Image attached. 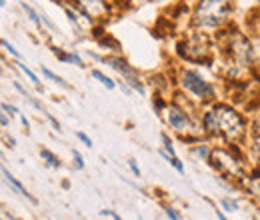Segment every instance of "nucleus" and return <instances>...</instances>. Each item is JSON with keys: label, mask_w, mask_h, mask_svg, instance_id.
<instances>
[{"label": "nucleus", "mask_w": 260, "mask_h": 220, "mask_svg": "<svg viewBox=\"0 0 260 220\" xmlns=\"http://www.w3.org/2000/svg\"><path fill=\"white\" fill-rule=\"evenodd\" d=\"M2 48H4L6 52H10V54H12L16 60H20V58H22V56H20V52H18V50H16V48H14V46H12V44H10L6 38H2Z\"/></svg>", "instance_id": "obj_23"}, {"label": "nucleus", "mask_w": 260, "mask_h": 220, "mask_svg": "<svg viewBox=\"0 0 260 220\" xmlns=\"http://www.w3.org/2000/svg\"><path fill=\"white\" fill-rule=\"evenodd\" d=\"M218 202H220L222 210H226V212H238L240 210V202L236 198H232V196H222Z\"/></svg>", "instance_id": "obj_14"}, {"label": "nucleus", "mask_w": 260, "mask_h": 220, "mask_svg": "<svg viewBox=\"0 0 260 220\" xmlns=\"http://www.w3.org/2000/svg\"><path fill=\"white\" fill-rule=\"evenodd\" d=\"M76 138H78V140H80V142H82V144H84L86 148H92V138H90V136H88L86 132L78 130V132H76Z\"/></svg>", "instance_id": "obj_25"}, {"label": "nucleus", "mask_w": 260, "mask_h": 220, "mask_svg": "<svg viewBox=\"0 0 260 220\" xmlns=\"http://www.w3.org/2000/svg\"><path fill=\"white\" fill-rule=\"evenodd\" d=\"M254 220H256V218H254Z\"/></svg>", "instance_id": "obj_37"}, {"label": "nucleus", "mask_w": 260, "mask_h": 220, "mask_svg": "<svg viewBox=\"0 0 260 220\" xmlns=\"http://www.w3.org/2000/svg\"><path fill=\"white\" fill-rule=\"evenodd\" d=\"M40 72H42V74H44V76H46L48 80H52V82H56L58 86H62V88H68V90L72 88V86H70V84L66 82L64 78H62V76H58V74H54V72H52L50 68H46V66H40Z\"/></svg>", "instance_id": "obj_12"}, {"label": "nucleus", "mask_w": 260, "mask_h": 220, "mask_svg": "<svg viewBox=\"0 0 260 220\" xmlns=\"http://www.w3.org/2000/svg\"><path fill=\"white\" fill-rule=\"evenodd\" d=\"M210 108H212L214 118H216L218 140L222 144L244 146L246 138L250 136L248 118L244 116V112H240L238 108H234L228 102H214V104H210Z\"/></svg>", "instance_id": "obj_1"}, {"label": "nucleus", "mask_w": 260, "mask_h": 220, "mask_svg": "<svg viewBox=\"0 0 260 220\" xmlns=\"http://www.w3.org/2000/svg\"><path fill=\"white\" fill-rule=\"evenodd\" d=\"M140 220H142V218H140Z\"/></svg>", "instance_id": "obj_36"}, {"label": "nucleus", "mask_w": 260, "mask_h": 220, "mask_svg": "<svg viewBox=\"0 0 260 220\" xmlns=\"http://www.w3.org/2000/svg\"><path fill=\"white\" fill-rule=\"evenodd\" d=\"M158 154H160V156H162L164 160H166V162H168V164H170V166H172V168L178 172V174H184V172H186V168H184V162H182V160H180L178 156H170V154L164 150L162 146L158 148Z\"/></svg>", "instance_id": "obj_11"}, {"label": "nucleus", "mask_w": 260, "mask_h": 220, "mask_svg": "<svg viewBox=\"0 0 260 220\" xmlns=\"http://www.w3.org/2000/svg\"><path fill=\"white\" fill-rule=\"evenodd\" d=\"M92 76H94L96 80H100L108 90H114V88H116V82H114L110 76H106L104 72H100V70H92Z\"/></svg>", "instance_id": "obj_16"}, {"label": "nucleus", "mask_w": 260, "mask_h": 220, "mask_svg": "<svg viewBox=\"0 0 260 220\" xmlns=\"http://www.w3.org/2000/svg\"><path fill=\"white\" fill-rule=\"evenodd\" d=\"M126 164H128L130 172H132L136 178H142V170H140V166L136 164V160H134V158H128V160H126Z\"/></svg>", "instance_id": "obj_24"}, {"label": "nucleus", "mask_w": 260, "mask_h": 220, "mask_svg": "<svg viewBox=\"0 0 260 220\" xmlns=\"http://www.w3.org/2000/svg\"><path fill=\"white\" fill-rule=\"evenodd\" d=\"M102 62H106L114 72H118L120 76H122V80L124 82H128V86L132 90H136V92H140V95H144V82L140 80V76H138V72H136V68H132L122 56H104L102 58Z\"/></svg>", "instance_id": "obj_7"}, {"label": "nucleus", "mask_w": 260, "mask_h": 220, "mask_svg": "<svg viewBox=\"0 0 260 220\" xmlns=\"http://www.w3.org/2000/svg\"><path fill=\"white\" fill-rule=\"evenodd\" d=\"M152 106L156 108V112H160V114H162L164 108L168 106V102H166V100H164V98L160 95H156L154 98H152Z\"/></svg>", "instance_id": "obj_22"}, {"label": "nucleus", "mask_w": 260, "mask_h": 220, "mask_svg": "<svg viewBox=\"0 0 260 220\" xmlns=\"http://www.w3.org/2000/svg\"><path fill=\"white\" fill-rule=\"evenodd\" d=\"M178 54L188 60V62L194 64H208L210 62V40L206 34H202V30L190 34L188 38H184L180 44H178Z\"/></svg>", "instance_id": "obj_6"}, {"label": "nucleus", "mask_w": 260, "mask_h": 220, "mask_svg": "<svg viewBox=\"0 0 260 220\" xmlns=\"http://www.w3.org/2000/svg\"><path fill=\"white\" fill-rule=\"evenodd\" d=\"M70 154H72V160H74V170H84L86 168V162H84V158L80 154V150H76V148H70Z\"/></svg>", "instance_id": "obj_18"}, {"label": "nucleus", "mask_w": 260, "mask_h": 220, "mask_svg": "<svg viewBox=\"0 0 260 220\" xmlns=\"http://www.w3.org/2000/svg\"><path fill=\"white\" fill-rule=\"evenodd\" d=\"M242 188L246 190L254 200L260 202V178L258 180H252V178H246V182L242 184Z\"/></svg>", "instance_id": "obj_13"}, {"label": "nucleus", "mask_w": 260, "mask_h": 220, "mask_svg": "<svg viewBox=\"0 0 260 220\" xmlns=\"http://www.w3.org/2000/svg\"><path fill=\"white\" fill-rule=\"evenodd\" d=\"M18 118H20V122H22V126L26 128V132H28V130H30V122H28V118H26V116H22V114H20Z\"/></svg>", "instance_id": "obj_31"}, {"label": "nucleus", "mask_w": 260, "mask_h": 220, "mask_svg": "<svg viewBox=\"0 0 260 220\" xmlns=\"http://www.w3.org/2000/svg\"><path fill=\"white\" fill-rule=\"evenodd\" d=\"M212 150H214V146H212V142H210L208 138H202V140H198V142L188 146V152H190L196 160H200V162H210Z\"/></svg>", "instance_id": "obj_9"}, {"label": "nucleus", "mask_w": 260, "mask_h": 220, "mask_svg": "<svg viewBox=\"0 0 260 220\" xmlns=\"http://www.w3.org/2000/svg\"><path fill=\"white\" fill-rule=\"evenodd\" d=\"M226 54L228 58H230V66L234 70H246L254 62V46H252L250 38L240 34V32L230 34Z\"/></svg>", "instance_id": "obj_5"}, {"label": "nucleus", "mask_w": 260, "mask_h": 220, "mask_svg": "<svg viewBox=\"0 0 260 220\" xmlns=\"http://www.w3.org/2000/svg\"><path fill=\"white\" fill-rule=\"evenodd\" d=\"M16 66L20 68V72H22V74H26V76L30 78V82H32V84H34V86H36V88L40 86V80H38V76L34 74V72H32V70H30V68H28V66H26V64L18 62V64H16Z\"/></svg>", "instance_id": "obj_20"}, {"label": "nucleus", "mask_w": 260, "mask_h": 220, "mask_svg": "<svg viewBox=\"0 0 260 220\" xmlns=\"http://www.w3.org/2000/svg\"><path fill=\"white\" fill-rule=\"evenodd\" d=\"M98 42H100V46L112 48L114 52H118V50H120V44H118V42H116L112 36H108V34H106V36H102V38H98Z\"/></svg>", "instance_id": "obj_19"}, {"label": "nucleus", "mask_w": 260, "mask_h": 220, "mask_svg": "<svg viewBox=\"0 0 260 220\" xmlns=\"http://www.w3.org/2000/svg\"><path fill=\"white\" fill-rule=\"evenodd\" d=\"M40 158H42V162H44L48 168H54V170L62 168V160L56 156L50 148H40Z\"/></svg>", "instance_id": "obj_10"}, {"label": "nucleus", "mask_w": 260, "mask_h": 220, "mask_svg": "<svg viewBox=\"0 0 260 220\" xmlns=\"http://www.w3.org/2000/svg\"><path fill=\"white\" fill-rule=\"evenodd\" d=\"M4 220H18L16 216H12V214H4Z\"/></svg>", "instance_id": "obj_35"}, {"label": "nucleus", "mask_w": 260, "mask_h": 220, "mask_svg": "<svg viewBox=\"0 0 260 220\" xmlns=\"http://www.w3.org/2000/svg\"><path fill=\"white\" fill-rule=\"evenodd\" d=\"M178 84L180 88L188 96H192V100H196L198 104H214L216 102V88L212 82H208L198 70L194 68H184L180 70L178 76Z\"/></svg>", "instance_id": "obj_4"}, {"label": "nucleus", "mask_w": 260, "mask_h": 220, "mask_svg": "<svg viewBox=\"0 0 260 220\" xmlns=\"http://www.w3.org/2000/svg\"><path fill=\"white\" fill-rule=\"evenodd\" d=\"M0 124H2V128H8V124H10V120H8V114H6V112L0 116Z\"/></svg>", "instance_id": "obj_30"}, {"label": "nucleus", "mask_w": 260, "mask_h": 220, "mask_svg": "<svg viewBox=\"0 0 260 220\" xmlns=\"http://www.w3.org/2000/svg\"><path fill=\"white\" fill-rule=\"evenodd\" d=\"M250 128H252V130H250V136H252L254 140H258L260 138V116L256 118V120H252Z\"/></svg>", "instance_id": "obj_27"}, {"label": "nucleus", "mask_w": 260, "mask_h": 220, "mask_svg": "<svg viewBox=\"0 0 260 220\" xmlns=\"http://www.w3.org/2000/svg\"><path fill=\"white\" fill-rule=\"evenodd\" d=\"M20 8H22V10L26 12V16H28V18L32 20L34 24H36V26H38V28L42 30V16H40V14H38V12L34 10L32 6H28L26 2H20Z\"/></svg>", "instance_id": "obj_15"}, {"label": "nucleus", "mask_w": 260, "mask_h": 220, "mask_svg": "<svg viewBox=\"0 0 260 220\" xmlns=\"http://www.w3.org/2000/svg\"><path fill=\"white\" fill-rule=\"evenodd\" d=\"M164 214L168 220H182V214L180 210H176L174 206H164Z\"/></svg>", "instance_id": "obj_21"}, {"label": "nucleus", "mask_w": 260, "mask_h": 220, "mask_svg": "<svg viewBox=\"0 0 260 220\" xmlns=\"http://www.w3.org/2000/svg\"><path fill=\"white\" fill-rule=\"evenodd\" d=\"M44 116H46V120L50 122V126H52L54 130H58V132H62V124H60V122H58V120H56V118H54L52 114H48V112H44Z\"/></svg>", "instance_id": "obj_28"}, {"label": "nucleus", "mask_w": 260, "mask_h": 220, "mask_svg": "<svg viewBox=\"0 0 260 220\" xmlns=\"http://www.w3.org/2000/svg\"><path fill=\"white\" fill-rule=\"evenodd\" d=\"M6 144H8L10 148H14V146H16V138H12V136H8V138H6Z\"/></svg>", "instance_id": "obj_33"}, {"label": "nucleus", "mask_w": 260, "mask_h": 220, "mask_svg": "<svg viewBox=\"0 0 260 220\" xmlns=\"http://www.w3.org/2000/svg\"><path fill=\"white\" fill-rule=\"evenodd\" d=\"M232 16L230 0H198L192 14V24L198 30H220Z\"/></svg>", "instance_id": "obj_3"}, {"label": "nucleus", "mask_w": 260, "mask_h": 220, "mask_svg": "<svg viewBox=\"0 0 260 220\" xmlns=\"http://www.w3.org/2000/svg\"><path fill=\"white\" fill-rule=\"evenodd\" d=\"M220 178L228 180L232 186H242L248 178V168H246V156L242 152V146L236 144H222L214 146L212 158L208 162Z\"/></svg>", "instance_id": "obj_2"}, {"label": "nucleus", "mask_w": 260, "mask_h": 220, "mask_svg": "<svg viewBox=\"0 0 260 220\" xmlns=\"http://www.w3.org/2000/svg\"><path fill=\"white\" fill-rule=\"evenodd\" d=\"M2 112H6V114H16V116H20V110L14 106V104H8V102H2Z\"/></svg>", "instance_id": "obj_26"}, {"label": "nucleus", "mask_w": 260, "mask_h": 220, "mask_svg": "<svg viewBox=\"0 0 260 220\" xmlns=\"http://www.w3.org/2000/svg\"><path fill=\"white\" fill-rule=\"evenodd\" d=\"M216 218H218V220H228V216L224 214V210H216Z\"/></svg>", "instance_id": "obj_34"}, {"label": "nucleus", "mask_w": 260, "mask_h": 220, "mask_svg": "<svg viewBox=\"0 0 260 220\" xmlns=\"http://www.w3.org/2000/svg\"><path fill=\"white\" fill-rule=\"evenodd\" d=\"M14 88H16V90H18V92H20V95H22V96H26V95H28V92H26V90L22 88V84H20V82H16V80H14Z\"/></svg>", "instance_id": "obj_32"}, {"label": "nucleus", "mask_w": 260, "mask_h": 220, "mask_svg": "<svg viewBox=\"0 0 260 220\" xmlns=\"http://www.w3.org/2000/svg\"><path fill=\"white\" fill-rule=\"evenodd\" d=\"M160 140H162V148L170 154V156H176V148H174V142L172 138L168 136V132H160Z\"/></svg>", "instance_id": "obj_17"}, {"label": "nucleus", "mask_w": 260, "mask_h": 220, "mask_svg": "<svg viewBox=\"0 0 260 220\" xmlns=\"http://www.w3.org/2000/svg\"><path fill=\"white\" fill-rule=\"evenodd\" d=\"M2 176H4L6 184H10V190H12V192L20 194V196H22V198H26L30 204H38V200L34 198L28 190H26V186H24V184H22V182H20V180H18V178H16V176L10 172V170H8V168H2Z\"/></svg>", "instance_id": "obj_8"}, {"label": "nucleus", "mask_w": 260, "mask_h": 220, "mask_svg": "<svg viewBox=\"0 0 260 220\" xmlns=\"http://www.w3.org/2000/svg\"><path fill=\"white\" fill-rule=\"evenodd\" d=\"M66 16H68V20H70L74 26H78V16H76V14H74L70 8H66Z\"/></svg>", "instance_id": "obj_29"}]
</instances>
